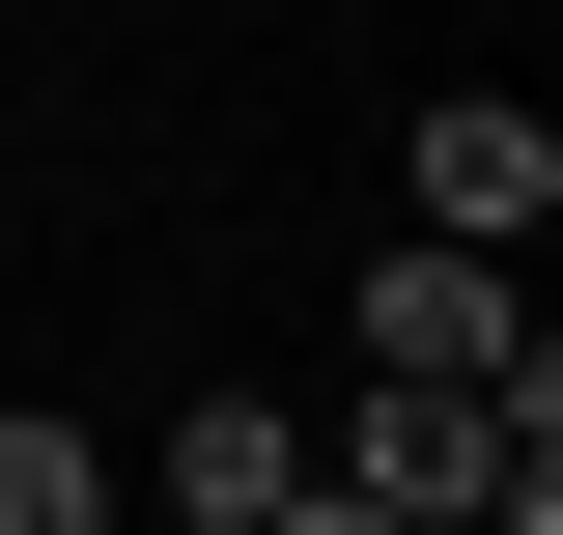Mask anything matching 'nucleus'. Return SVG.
<instances>
[{
  "label": "nucleus",
  "instance_id": "1",
  "mask_svg": "<svg viewBox=\"0 0 563 535\" xmlns=\"http://www.w3.org/2000/svg\"><path fill=\"white\" fill-rule=\"evenodd\" d=\"M507 423H563V395H339L310 479H339L366 535H479V507H507Z\"/></svg>",
  "mask_w": 563,
  "mask_h": 535
},
{
  "label": "nucleus",
  "instance_id": "2",
  "mask_svg": "<svg viewBox=\"0 0 563 535\" xmlns=\"http://www.w3.org/2000/svg\"><path fill=\"white\" fill-rule=\"evenodd\" d=\"M366 395H563L479 254H366Z\"/></svg>",
  "mask_w": 563,
  "mask_h": 535
},
{
  "label": "nucleus",
  "instance_id": "3",
  "mask_svg": "<svg viewBox=\"0 0 563 535\" xmlns=\"http://www.w3.org/2000/svg\"><path fill=\"white\" fill-rule=\"evenodd\" d=\"M536 226H563V141L536 113H507V85H422V226H395V254H536Z\"/></svg>",
  "mask_w": 563,
  "mask_h": 535
},
{
  "label": "nucleus",
  "instance_id": "4",
  "mask_svg": "<svg viewBox=\"0 0 563 535\" xmlns=\"http://www.w3.org/2000/svg\"><path fill=\"white\" fill-rule=\"evenodd\" d=\"M282 507H310V423H282V395H198V423H169V535H282Z\"/></svg>",
  "mask_w": 563,
  "mask_h": 535
},
{
  "label": "nucleus",
  "instance_id": "5",
  "mask_svg": "<svg viewBox=\"0 0 563 535\" xmlns=\"http://www.w3.org/2000/svg\"><path fill=\"white\" fill-rule=\"evenodd\" d=\"M0 535H113V451H85V423H57V395L0 423Z\"/></svg>",
  "mask_w": 563,
  "mask_h": 535
}]
</instances>
